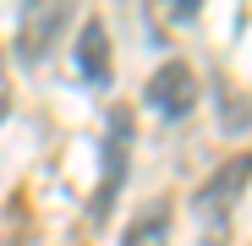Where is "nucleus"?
Wrapping results in <instances>:
<instances>
[{"label":"nucleus","instance_id":"6","mask_svg":"<svg viewBox=\"0 0 252 246\" xmlns=\"http://www.w3.org/2000/svg\"><path fill=\"white\" fill-rule=\"evenodd\" d=\"M170 208H164V202H148V208L132 219V230H126V241L121 246H170Z\"/></svg>","mask_w":252,"mask_h":246},{"label":"nucleus","instance_id":"2","mask_svg":"<svg viewBox=\"0 0 252 246\" xmlns=\"http://www.w3.org/2000/svg\"><path fill=\"white\" fill-rule=\"evenodd\" d=\"M148 104H154L159 115L181 120V115L197 104V77H192V66H187V60H164V66L148 77Z\"/></svg>","mask_w":252,"mask_h":246},{"label":"nucleus","instance_id":"3","mask_svg":"<svg viewBox=\"0 0 252 246\" xmlns=\"http://www.w3.org/2000/svg\"><path fill=\"white\" fill-rule=\"evenodd\" d=\"M126 109H110V142H104V186H99V202H94V214H104L110 208V197L121 191V175H126Z\"/></svg>","mask_w":252,"mask_h":246},{"label":"nucleus","instance_id":"1","mask_svg":"<svg viewBox=\"0 0 252 246\" xmlns=\"http://www.w3.org/2000/svg\"><path fill=\"white\" fill-rule=\"evenodd\" d=\"M247 175H252V153H236L225 170L197 191V219H203V230H225V214H230V202L247 191Z\"/></svg>","mask_w":252,"mask_h":246},{"label":"nucleus","instance_id":"7","mask_svg":"<svg viewBox=\"0 0 252 246\" xmlns=\"http://www.w3.org/2000/svg\"><path fill=\"white\" fill-rule=\"evenodd\" d=\"M6 109H11V82H6V55H0V120H6Z\"/></svg>","mask_w":252,"mask_h":246},{"label":"nucleus","instance_id":"5","mask_svg":"<svg viewBox=\"0 0 252 246\" xmlns=\"http://www.w3.org/2000/svg\"><path fill=\"white\" fill-rule=\"evenodd\" d=\"M77 66L88 82H110V50H104V22H88L77 33Z\"/></svg>","mask_w":252,"mask_h":246},{"label":"nucleus","instance_id":"4","mask_svg":"<svg viewBox=\"0 0 252 246\" xmlns=\"http://www.w3.org/2000/svg\"><path fill=\"white\" fill-rule=\"evenodd\" d=\"M66 6H50V11H38V6H28L22 11V33H17V50L28 55V60H38V55H44L50 44H55V33L66 27Z\"/></svg>","mask_w":252,"mask_h":246}]
</instances>
